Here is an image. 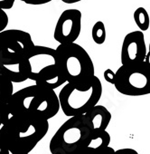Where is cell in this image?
Instances as JSON below:
<instances>
[{"mask_svg":"<svg viewBox=\"0 0 150 154\" xmlns=\"http://www.w3.org/2000/svg\"><path fill=\"white\" fill-rule=\"evenodd\" d=\"M48 131V120L33 114L18 113L12 115L0 128V138L9 148L29 153Z\"/></svg>","mask_w":150,"mask_h":154,"instance_id":"obj_1","label":"cell"},{"mask_svg":"<svg viewBox=\"0 0 150 154\" xmlns=\"http://www.w3.org/2000/svg\"><path fill=\"white\" fill-rule=\"evenodd\" d=\"M8 107L11 115L26 113L46 120L53 118L61 109L55 90L36 84L14 93Z\"/></svg>","mask_w":150,"mask_h":154,"instance_id":"obj_2","label":"cell"},{"mask_svg":"<svg viewBox=\"0 0 150 154\" xmlns=\"http://www.w3.org/2000/svg\"><path fill=\"white\" fill-rule=\"evenodd\" d=\"M26 59L29 64V80L36 85L55 90L67 83L60 67L56 49L34 45Z\"/></svg>","mask_w":150,"mask_h":154,"instance_id":"obj_3","label":"cell"},{"mask_svg":"<svg viewBox=\"0 0 150 154\" xmlns=\"http://www.w3.org/2000/svg\"><path fill=\"white\" fill-rule=\"evenodd\" d=\"M56 51L62 72L67 83L83 85L93 79L94 63L82 46L76 43L60 45Z\"/></svg>","mask_w":150,"mask_h":154,"instance_id":"obj_4","label":"cell"},{"mask_svg":"<svg viewBox=\"0 0 150 154\" xmlns=\"http://www.w3.org/2000/svg\"><path fill=\"white\" fill-rule=\"evenodd\" d=\"M93 131L84 115L69 117L52 137L49 143L51 154H74L87 147Z\"/></svg>","mask_w":150,"mask_h":154,"instance_id":"obj_5","label":"cell"},{"mask_svg":"<svg viewBox=\"0 0 150 154\" xmlns=\"http://www.w3.org/2000/svg\"><path fill=\"white\" fill-rule=\"evenodd\" d=\"M102 95V85L96 75L86 85H75L67 83L59 93L62 112L68 116L86 114L97 105Z\"/></svg>","mask_w":150,"mask_h":154,"instance_id":"obj_6","label":"cell"},{"mask_svg":"<svg viewBox=\"0 0 150 154\" xmlns=\"http://www.w3.org/2000/svg\"><path fill=\"white\" fill-rule=\"evenodd\" d=\"M116 90L127 96L150 94V62L121 64L116 72Z\"/></svg>","mask_w":150,"mask_h":154,"instance_id":"obj_7","label":"cell"},{"mask_svg":"<svg viewBox=\"0 0 150 154\" xmlns=\"http://www.w3.org/2000/svg\"><path fill=\"white\" fill-rule=\"evenodd\" d=\"M29 33L19 29L0 32V63L26 58L34 47Z\"/></svg>","mask_w":150,"mask_h":154,"instance_id":"obj_8","label":"cell"},{"mask_svg":"<svg viewBox=\"0 0 150 154\" xmlns=\"http://www.w3.org/2000/svg\"><path fill=\"white\" fill-rule=\"evenodd\" d=\"M82 12L78 9H66L59 17L55 25L53 38L60 45L75 43L82 31Z\"/></svg>","mask_w":150,"mask_h":154,"instance_id":"obj_9","label":"cell"},{"mask_svg":"<svg viewBox=\"0 0 150 154\" xmlns=\"http://www.w3.org/2000/svg\"><path fill=\"white\" fill-rule=\"evenodd\" d=\"M146 45L144 33L139 30L126 35L121 46V64L141 63L146 61Z\"/></svg>","mask_w":150,"mask_h":154,"instance_id":"obj_10","label":"cell"},{"mask_svg":"<svg viewBox=\"0 0 150 154\" xmlns=\"http://www.w3.org/2000/svg\"><path fill=\"white\" fill-rule=\"evenodd\" d=\"M0 73L13 83L29 80V64L26 57L0 63Z\"/></svg>","mask_w":150,"mask_h":154,"instance_id":"obj_11","label":"cell"},{"mask_svg":"<svg viewBox=\"0 0 150 154\" xmlns=\"http://www.w3.org/2000/svg\"><path fill=\"white\" fill-rule=\"evenodd\" d=\"M85 116L90 121L93 130H107L111 121L110 112L105 106L100 104L91 109Z\"/></svg>","mask_w":150,"mask_h":154,"instance_id":"obj_12","label":"cell"},{"mask_svg":"<svg viewBox=\"0 0 150 154\" xmlns=\"http://www.w3.org/2000/svg\"><path fill=\"white\" fill-rule=\"evenodd\" d=\"M110 135L106 130H93L87 147L95 149H105L110 146Z\"/></svg>","mask_w":150,"mask_h":154,"instance_id":"obj_13","label":"cell"},{"mask_svg":"<svg viewBox=\"0 0 150 154\" xmlns=\"http://www.w3.org/2000/svg\"><path fill=\"white\" fill-rule=\"evenodd\" d=\"M133 17L136 26L139 28L140 31L144 32L148 30L150 25V18L147 11L144 8H137L133 14Z\"/></svg>","mask_w":150,"mask_h":154,"instance_id":"obj_14","label":"cell"},{"mask_svg":"<svg viewBox=\"0 0 150 154\" xmlns=\"http://www.w3.org/2000/svg\"><path fill=\"white\" fill-rule=\"evenodd\" d=\"M92 37L95 44L103 45L106 41V27L103 22L98 21L92 29Z\"/></svg>","mask_w":150,"mask_h":154,"instance_id":"obj_15","label":"cell"},{"mask_svg":"<svg viewBox=\"0 0 150 154\" xmlns=\"http://www.w3.org/2000/svg\"><path fill=\"white\" fill-rule=\"evenodd\" d=\"M8 103H9L8 100L3 97H0V128L12 116L9 111Z\"/></svg>","mask_w":150,"mask_h":154,"instance_id":"obj_16","label":"cell"},{"mask_svg":"<svg viewBox=\"0 0 150 154\" xmlns=\"http://www.w3.org/2000/svg\"><path fill=\"white\" fill-rule=\"evenodd\" d=\"M115 151L116 150L110 146L101 149H95L89 147H84L74 154H115Z\"/></svg>","mask_w":150,"mask_h":154,"instance_id":"obj_17","label":"cell"},{"mask_svg":"<svg viewBox=\"0 0 150 154\" xmlns=\"http://www.w3.org/2000/svg\"><path fill=\"white\" fill-rule=\"evenodd\" d=\"M0 154H29V153H25L21 151L15 150L11 148H9L2 140L0 138Z\"/></svg>","mask_w":150,"mask_h":154,"instance_id":"obj_18","label":"cell"},{"mask_svg":"<svg viewBox=\"0 0 150 154\" xmlns=\"http://www.w3.org/2000/svg\"><path fill=\"white\" fill-rule=\"evenodd\" d=\"M103 77L106 82L111 85H115L116 82V72L111 69H106L103 72Z\"/></svg>","mask_w":150,"mask_h":154,"instance_id":"obj_19","label":"cell"},{"mask_svg":"<svg viewBox=\"0 0 150 154\" xmlns=\"http://www.w3.org/2000/svg\"><path fill=\"white\" fill-rule=\"evenodd\" d=\"M8 16L5 10L0 8V32L6 30L8 25Z\"/></svg>","mask_w":150,"mask_h":154,"instance_id":"obj_20","label":"cell"},{"mask_svg":"<svg viewBox=\"0 0 150 154\" xmlns=\"http://www.w3.org/2000/svg\"><path fill=\"white\" fill-rule=\"evenodd\" d=\"M27 5H34V6H40V5H44L47 3L52 2V0H19Z\"/></svg>","mask_w":150,"mask_h":154,"instance_id":"obj_21","label":"cell"},{"mask_svg":"<svg viewBox=\"0 0 150 154\" xmlns=\"http://www.w3.org/2000/svg\"><path fill=\"white\" fill-rule=\"evenodd\" d=\"M16 0H0V8L3 10L11 9L14 7Z\"/></svg>","mask_w":150,"mask_h":154,"instance_id":"obj_22","label":"cell"},{"mask_svg":"<svg viewBox=\"0 0 150 154\" xmlns=\"http://www.w3.org/2000/svg\"><path fill=\"white\" fill-rule=\"evenodd\" d=\"M115 154H138V152L131 148H124V149H119L115 151Z\"/></svg>","mask_w":150,"mask_h":154,"instance_id":"obj_23","label":"cell"},{"mask_svg":"<svg viewBox=\"0 0 150 154\" xmlns=\"http://www.w3.org/2000/svg\"><path fill=\"white\" fill-rule=\"evenodd\" d=\"M62 1L65 4H75V3L82 1V0H62Z\"/></svg>","mask_w":150,"mask_h":154,"instance_id":"obj_24","label":"cell"},{"mask_svg":"<svg viewBox=\"0 0 150 154\" xmlns=\"http://www.w3.org/2000/svg\"><path fill=\"white\" fill-rule=\"evenodd\" d=\"M148 57L150 58V43H149V53H148Z\"/></svg>","mask_w":150,"mask_h":154,"instance_id":"obj_25","label":"cell"}]
</instances>
